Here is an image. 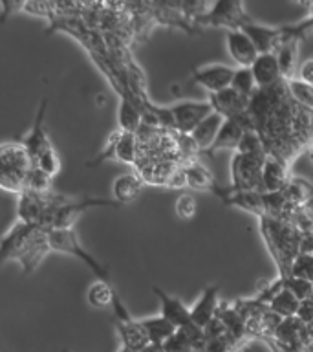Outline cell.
I'll list each match as a JSON object with an SVG mask.
<instances>
[{"label": "cell", "mask_w": 313, "mask_h": 352, "mask_svg": "<svg viewBox=\"0 0 313 352\" xmlns=\"http://www.w3.org/2000/svg\"><path fill=\"white\" fill-rule=\"evenodd\" d=\"M49 252L48 230L43 226L15 220V224L0 236V266L8 261H16L24 275L33 274Z\"/></svg>", "instance_id": "6da1fadb"}, {"label": "cell", "mask_w": 313, "mask_h": 352, "mask_svg": "<svg viewBox=\"0 0 313 352\" xmlns=\"http://www.w3.org/2000/svg\"><path fill=\"white\" fill-rule=\"evenodd\" d=\"M258 228H260L264 242L268 246L269 255L273 257L275 264L279 268V277L280 279L291 277V263L302 252V239H304L306 231L297 228L290 220L271 219V217H260Z\"/></svg>", "instance_id": "7a4b0ae2"}, {"label": "cell", "mask_w": 313, "mask_h": 352, "mask_svg": "<svg viewBox=\"0 0 313 352\" xmlns=\"http://www.w3.org/2000/svg\"><path fill=\"white\" fill-rule=\"evenodd\" d=\"M32 162L19 142L0 143V189L8 192H19L26 186L27 170Z\"/></svg>", "instance_id": "3957f363"}, {"label": "cell", "mask_w": 313, "mask_h": 352, "mask_svg": "<svg viewBox=\"0 0 313 352\" xmlns=\"http://www.w3.org/2000/svg\"><path fill=\"white\" fill-rule=\"evenodd\" d=\"M48 242L51 252L76 257L77 261H81L82 264H86L88 268L97 275V280L110 283L108 266L99 263L92 253H88V250H84V248L81 246L79 236H77V233L73 230H48Z\"/></svg>", "instance_id": "277c9868"}, {"label": "cell", "mask_w": 313, "mask_h": 352, "mask_svg": "<svg viewBox=\"0 0 313 352\" xmlns=\"http://www.w3.org/2000/svg\"><path fill=\"white\" fill-rule=\"evenodd\" d=\"M268 156L233 154L231 160V191L264 192L262 167Z\"/></svg>", "instance_id": "5b68a950"}, {"label": "cell", "mask_w": 313, "mask_h": 352, "mask_svg": "<svg viewBox=\"0 0 313 352\" xmlns=\"http://www.w3.org/2000/svg\"><path fill=\"white\" fill-rule=\"evenodd\" d=\"M249 21L244 4L235 2V0H222L216 2L207 10V13L198 16L194 21V28H227L229 30H238L244 22Z\"/></svg>", "instance_id": "8992f818"}, {"label": "cell", "mask_w": 313, "mask_h": 352, "mask_svg": "<svg viewBox=\"0 0 313 352\" xmlns=\"http://www.w3.org/2000/svg\"><path fill=\"white\" fill-rule=\"evenodd\" d=\"M170 109L172 121H174V132L178 134H191L209 114H213V107L209 101H181Z\"/></svg>", "instance_id": "52a82bcc"}, {"label": "cell", "mask_w": 313, "mask_h": 352, "mask_svg": "<svg viewBox=\"0 0 313 352\" xmlns=\"http://www.w3.org/2000/svg\"><path fill=\"white\" fill-rule=\"evenodd\" d=\"M48 192H35L22 189L16 195V220L24 224H43L44 213L48 208Z\"/></svg>", "instance_id": "ba28073f"}, {"label": "cell", "mask_w": 313, "mask_h": 352, "mask_svg": "<svg viewBox=\"0 0 313 352\" xmlns=\"http://www.w3.org/2000/svg\"><path fill=\"white\" fill-rule=\"evenodd\" d=\"M233 74H235V68H231L227 65H220V63H213V65L194 68L191 77L192 81L205 88L209 94H216L231 87Z\"/></svg>", "instance_id": "9c48e42d"}, {"label": "cell", "mask_w": 313, "mask_h": 352, "mask_svg": "<svg viewBox=\"0 0 313 352\" xmlns=\"http://www.w3.org/2000/svg\"><path fill=\"white\" fill-rule=\"evenodd\" d=\"M46 109H48V99L44 98L38 104L37 116H35V123H33L32 131L27 134L24 140H22V147L26 151L27 158L30 162H35V160L44 153V151H48L49 147H54L51 142H49L48 132H46V126H44V118H46Z\"/></svg>", "instance_id": "30bf717a"}, {"label": "cell", "mask_w": 313, "mask_h": 352, "mask_svg": "<svg viewBox=\"0 0 313 352\" xmlns=\"http://www.w3.org/2000/svg\"><path fill=\"white\" fill-rule=\"evenodd\" d=\"M209 104L213 107V112L220 114L224 120H235L244 112H247L249 99L244 98L233 88H225L222 92L209 94Z\"/></svg>", "instance_id": "8fae6325"}, {"label": "cell", "mask_w": 313, "mask_h": 352, "mask_svg": "<svg viewBox=\"0 0 313 352\" xmlns=\"http://www.w3.org/2000/svg\"><path fill=\"white\" fill-rule=\"evenodd\" d=\"M238 30L251 38L258 54H275V50L279 48V44L282 43V32H280V28L262 26V24L253 22L251 19L244 22Z\"/></svg>", "instance_id": "7c38bea8"}, {"label": "cell", "mask_w": 313, "mask_h": 352, "mask_svg": "<svg viewBox=\"0 0 313 352\" xmlns=\"http://www.w3.org/2000/svg\"><path fill=\"white\" fill-rule=\"evenodd\" d=\"M152 292L158 296L159 305H161V314H159L161 318L167 319L176 330L191 327V310L181 302V299H178L174 296H169L159 286H152Z\"/></svg>", "instance_id": "4fadbf2b"}, {"label": "cell", "mask_w": 313, "mask_h": 352, "mask_svg": "<svg viewBox=\"0 0 313 352\" xmlns=\"http://www.w3.org/2000/svg\"><path fill=\"white\" fill-rule=\"evenodd\" d=\"M220 288L216 285L207 286L205 290L202 292V296L194 302V307L189 308L191 310V321L192 324H196L198 329H205L214 318H216V312H218L220 301H218Z\"/></svg>", "instance_id": "5bb4252c"}, {"label": "cell", "mask_w": 313, "mask_h": 352, "mask_svg": "<svg viewBox=\"0 0 313 352\" xmlns=\"http://www.w3.org/2000/svg\"><path fill=\"white\" fill-rule=\"evenodd\" d=\"M225 41H227V50H229L231 57L242 68H249L258 57V52L253 41L240 30H229Z\"/></svg>", "instance_id": "9a60e30c"}, {"label": "cell", "mask_w": 313, "mask_h": 352, "mask_svg": "<svg viewBox=\"0 0 313 352\" xmlns=\"http://www.w3.org/2000/svg\"><path fill=\"white\" fill-rule=\"evenodd\" d=\"M249 68H251V74L255 77L257 88H268L284 81L280 76L279 63H277L275 54H258V57Z\"/></svg>", "instance_id": "2e32d148"}, {"label": "cell", "mask_w": 313, "mask_h": 352, "mask_svg": "<svg viewBox=\"0 0 313 352\" xmlns=\"http://www.w3.org/2000/svg\"><path fill=\"white\" fill-rule=\"evenodd\" d=\"M291 178V167L284 162L268 156L262 167V187L264 192L282 191Z\"/></svg>", "instance_id": "e0dca14e"}, {"label": "cell", "mask_w": 313, "mask_h": 352, "mask_svg": "<svg viewBox=\"0 0 313 352\" xmlns=\"http://www.w3.org/2000/svg\"><path fill=\"white\" fill-rule=\"evenodd\" d=\"M115 329L121 338V349L125 352H141L148 345L147 334L143 332L137 319L132 318L128 321H115Z\"/></svg>", "instance_id": "ac0fdd59"}, {"label": "cell", "mask_w": 313, "mask_h": 352, "mask_svg": "<svg viewBox=\"0 0 313 352\" xmlns=\"http://www.w3.org/2000/svg\"><path fill=\"white\" fill-rule=\"evenodd\" d=\"M244 126L240 125V121L236 120H224L222 126H220L218 134L214 138L213 145L209 147L205 154H216L218 151H236L238 143H240L242 136H244Z\"/></svg>", "instance_id": "d6986e66"}, {"label": "cell", "mask_w": 313, "mask_h": 352, "mask_svg": "<svg viewBox=\"0 0 313 352\" xmlns=\"http://www.w3.org/2000/svg\"><path fill=\"white\" fill-rule=\"evenodd\" d=\"M299 43L295 38H288L279 44V48L275 50V57L279 63L280 76L284 81L293 79L299 70Z\"/></svg>", "instance_id": "ffe728a7"}, {"label": "cell", "mask_w": 313, "mask_h": 352, "mask_svg": "<svg viewBox=\"0 0 313 352\" xmlns=\"http://www.w3.org/2000/svg\"><path fill=\"white\" fill-rule=\"evenodd\" d=\"M222 123H224V118L220 114H216V112H213V114H209L207 118L189 134L192 142H194V145L198 147V151H200V154L207 153L209 147L213 145L214 138L218 134Z\"/></svg>", "instance_id": "44dd1931"}, {"label": "cell", "mask_w": 313, "mask_h": 352, "mask_svg": "<svg viewBox=\"0 0 313 352\" xmlns=\"http://www.w3.org/2000/svg\"><path fill=\"white\" fill-rule=\"evenodd\" d=\"M143 189V180L136 173H126V175L117 176L112 184V192H114V200L119 206L134 202Z\"/></svg>", "instance_id": "7402d4cb"}, {"label": "cell", "mask_w": 313, "mask_h": 352, "mask_svg": "<svg viewBox=\"0 0 313 352\" xmlns=\"http://www.w3.org/2000/svg\"><path fill=\"white\" fill-rule=\"evenodd\" d=\"M137 323L141 324L143 332L147 334L148 343H152V345H165V341L176 332L174 327L161 316L137 319Z\"/></svg>", "instance_id": "603a6c76"}, {"label": "cell", "mask_w": 313, "mask_h": 352, "mask_svg": "<svg viewBox=\"0 0 313 352\" xmlns=\"http://www.w3.org/2000/svg\"><path fill=\"white\" fill-rule=\"evenodd\" d=\"M282 195H284L291 208L304 209V206L313 198V186L310 182L302 180V178L291 176L290 182L282 189Z\"/></svg>", "instance_id": "cb8c5ba5"}, {"label": "cell", "mask_w": 313, "mask_h": 352, "mask_svg": "<svg viewBox=\"0 0 313 352\" xmlns=\"http://www.w3.org/2000/svg\"><path fill=\"white\" fill-rule=\"evenodd\" d=\"M114 160L126 165H134L137 160V138L136 134L123 131H114Z\"/></svg>", "instance_id": "d4e9b609"}, {"label": "cell", "mask_w": 313, "mask_h": 352, "mask_svg": "<svg viewBox=\"0 0 313 352\" xmlns=\"http://www.w3.org/2000/svg\"><path fill=\"white\" fill-rule=\"evenodd\" d=\"M183 173H185V184L187 187L191 189H196V191H213L216 187V182H214L211 170L202 165L200 162H192V164L185 165L183 167Z\"/></svg>", "instance_id": "484cf974"}, {"label": "cell", "mask_w": 313, "mask_h": 352, "mask_svg": "<svg viewBox=\"0 0 313 352\" xmlns=\"http://www.w3.org/2000/svg\"><path fill=\"white\" fill-rule=\"evenodd\" d=\"M280 285H282V283H280ZM299 307H301V301H299L288 288H284V286H282V288H280V290L268 301L269 310L273 314H277V316L282 319L297 316Z\"/></svg>", "instance_id": "4316f807"}, {"label": "cell", "mask_w": 313, "mask_h": 352, "mask_svg": "<svg viewBox=\"0 0 313 352\" xmlns=\"http://www.w3.org/2000/svg\"><path fill=\"white\" fill-rule=\"evenodd\" d=\"M117 123H119V131L130 132V134H136L143 123L139 109L126 98H121L119 107H117Z\"/></svg>", "instance_id": "83f0119b"}, {"label": "cell", "mask_w": 313, "mask_h": 352, "mask_svg": "<svg viewBox=\"0 0 313 352\" xmlns=\"http://www.w3.org/2000/svg\"><path fill=\"white\" fill-rule=\"evenodd\" d=\"M115 288L112 286V283H104V280H95L90 285L86 292L88 305L93 308H106L112 307V301H114Z\"/></svg>", "instance_id": "f1b7e54d"}, {"label": "cell", "mask_w": 313, "mask_h": 352, "mask_svg": "<svg viewBox=\"0 0 313 352\" xmlns=\"http://www.w3.org/2000/svg\"><path fill=\"white\" fill-rule=\"evenodd\" d=\"M231 88L236 90L238 94H242L244 98H251L255 90H257V82H255V77L251 74V68H242V66H236L235 74H233V79H231Z\"/></svg>", "instance_id": "f546056e"}, {"label": "cell", "mask_w": 313, "mask_h": 352, "mask_svg": "<svg viewBox=\"0 0 313 352\" xmlns=\"http://www.w3.org/2000/svg\"><path fill=\"white\" fill-rule=\"evenodd\" d=\"M288 85V92H290L291 99L295 101L297 104H301L304 109L313 110V87L312 85H306V82H302L301 79H290V81H286Z\"/></svg>", "instance_id": "4dcf8cb0"}, {"label": "cell", "mask_w": 313, "mask_h": 352, "mask_svg": "<svg viewBox=\"0 0 313 352\" xmlns=\"http://www.w3.org/2000/svg\"><path fill=\"white\" fill-rule=\"evenodd\" d=\"M291 277L308 280L313 285V252H301L293 258L290 268Z\"/></svg>", "instance_id": "1f68e13d"}, {"label": "cell", "mask_w": 313, "mask_h": 352, "mask_svg": "<svg viewBox=\"0 0 313 352\" xmlns=\"http://www.w3.org/2000/svg\"><path fill=\"white\" fill-rule=\"evenodd\" d=\"M51 182L54 178H49L46 173L32 165L30 170H27V176H26V186L24 189H30V191H35V192H48V191H54V187H51Z\"/></svg>", "instance_id": "d6a6232c"}, {"label": "cell", "mask_w": 313, "mask_h": 352, "mask_svg": "<svg viewBox=\"0 0 313 352\" xmlns=\"http://www.w3.org/2000/svg\"><path fill=\"white\" fill-rule=\"evenodd\" d=\"M235 153L253 154V156H268V154H266V148H264L262 140H260V136H258L255 131L244 132V136H242L240 143H238V147H236Z\"/></svg>", "instance_id": "836d02e7"}, {"label": "cell", "mask_w": 313, "mask_h": 352, "mask_svg": "<svg viewBox=\"0 0 313 352\" xmlns=\"http://www.w3.org/2000/svg\"><path fill=\"white\" fill-rule=\"evenodd\" d=\"M32 165L38 167V169L46 173L49 178H54V176L59 175L60 170V160H59V154L55 151V147H49L48 151H44L40 156H38Z\"/></svg>", "instance_id": "e575fe53"}, {"label": "cell", "mask_w": 313, "mask_h": 352, "mask_svg": "<svg viewBox=\"0 0 313 352\" xmlns=\"http://www.w3.org/2000/svg\"><path fill=\"white\" fill-rule=\"evenodd\" d=\"M176 214L181 220H191L196 214V198L189 195V192L180 195L178 200H176Z\"/></svg>", "instance_id": "d590c367"}, {"label": "cell", "mask_w": 313, "mask_h": 352, "mask_svg": "<svg viewBox=\"0 0 313 352\" xmlns=\"http://www.w3.org/2000/svg\"><path fill=\"white\" fill-rule=\"evenodd\" d=\"M297 318L301 319L304 324H313V296L304 299V301H301Z\"/></svg>", "instance_id": "8d00e7d4"}, {"label": "cell", "mask_w": 313, "mask_h": 352, "mask_svg": "<svg viewBox=\"0 0 313 352\" xmlns=\"http://www.w3.org/2000/svg\"><path fill=\"white\" fill-rule=\"evenodd\" d=\"M297 74H299V77H297V79H301L302 82H306V85H312L313 87V57H310L308 60H304V63L299 66Z\"/></svg>", "instance_id": "74e56055"}, {"label": "cell", "mask_w": 313, "mask_h": 352, "mask_svg": "<svg viewBox=\"0 0 313 352\" xmlns=\"http://www.w3.org/2000/svg\"><path fill=\"white\" fill-rule=\"evenodd\" d=\"M141 352H165L163 345H152V343H148Z\"/></svg>", "instance_id": "f35d334b"}, {"label": "cell", "mask_w": 313, "mask_h": 352, "mask_svg": "<svg viewBox=\"0 0 313 352\" xmlns=\"http://www.w3.org/2000/svg\"><path fill=\"white\" fill-rule=\"evenodd\" d=\"M306 154H308V158H310V162H312V165H313V143L306 148Z\"/></svg>", "instance_id": "ab89813d"}, {"label": "cell", "mask_w": 313, "mask_h": 352, "mask_svg": "<svg viewBox=\"0 0 313 352\" xmlns=\"http://www.w3.org/2000/svg\"><path fill=\"white\" fill-rule=\"evenodd\" d=\"M62 352H68V351H62Z\"/></svg>", "instance_id": "60d3db41"}]
</instances>
